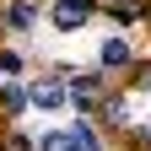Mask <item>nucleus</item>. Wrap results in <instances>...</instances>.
I'll list each match as a JSON object with an SVG mask.
<instances>
[{
    "instance_id": "nucleus-1",
    "label": "nucleus",
    "mask_w": 151,
    "mask_h": 151,
    "mask_svg": "<svg viewBox=\"0 0 151 151\" xmlns=\"http://www.w3.org/2000/svg\"><path fill=\"white\" fill-rule=\"evenodd\" d=\"M108 97L103 92V70H81V76H70V103L76 108H97Z\"/></svg>"
},
{
    "instance_id": "nucleus-2",
    "label": "nucleus",
    "mask_w": 151,
    "mask_h": 151,
    "mask_svg": "<svg viewBox=\"0 0 151 151\" xmlns=\"http://www.w3.org/2000/svg\"><path fill=\"white\" fill-rule=\"evenodd\" d=\"M27 97H32V108H43V113H60V108L70 103V92H65V81H60V76H43L38 86H27Z\"/></svg>"
},
{
    "instance_id": "nucleus-3",
    "label": "nucleus",
    "mask_w": 151,
    "mask_h": 151,
    "mask_svg": "<svg viewBox=\"0 0 151 151\" xmlns=\"http://www.w3.org/2000/svg\"><path fill=\"white\" fill-rule=\"evenodd\" d=\"M86 16H92V0H60V6H54V27H60V32H76Z\"/></svg>"
},
{
    "instance_id": "nucleus-4",
    "label": "nucleus",
    "mask_w": 151,
    "mask_h": 151,
    "mask_svg": "<svg viewBox=\"0 0 151 151\" xmlns=\"http://www.w3.org/2000/svg\"><path fill=\"white\" fill-rule=\"evenodd\" d=\"M32 22H38V11L27 6V0H11V11H6V27H16V32H27Z\"/></svg>"
},
{
    "instance_id": "nucleus-5",
    "label": "nucleus",
    "mask_w": 151,
    "mask_h": 151,
    "mask_svg": "<svg viewBox=\"0 0 151 151\" xmlns=\"http://www.w3.org/2000/svg\"><path fill=\"white\" fill-rule=\"evenodd\" d=\"M103 65L108 70H124L129 65V43H124V38H108V43H103Z\"/></svg>"
},
{
    "instance_id": "nucleus-6",
    "label": "nucleus",
    "mask_w": 151,
    "mask_h": 151,
    "mask_svg": "<svg viewBox=\"0 0 151 151\" xmlns=\"http://www.w3.org/2000/svg\"><path fill=\"white\" fill-rule=\"evenodd\" d=\"M27 103H32V97H27L22 86H0V108H6V113H22Z\"/></svg>"
},
{
    "instance_id": "nucleus-7",
    "label": "nucleus",
    "mask_w": 151,
    "mask_h": 151,
    "mask_svg": "<svg viewBox=\"0 0 151 151\" xmlns=\"http://www.w3.org/2000/svg\"><path fill=\"white\" fill-rule=\"evenodd\" d=\"M70 146H76V151H103V140H97V129H92V124L70 129Z\"/></svg>"
},
{
    "instance_id": "nucleus-8",
    "label": "nucleus",
    "mask_w": 151,
    "mask_h": 151,
    "mask_svg": "<svg viewBox=\"0 0 151 151\" xmlns=\"http://www.w3.org/2000/svg\"><path fill=\"white\" fill-rule=\"evenodd\" d=\"M129 146H140V151H151V124H140V129L129 124Z\"/></svg>"
},
{
    "instance_id": "nucleus-9",
    "label": "nucleus",
    "mask_w": 151,
    "mask_h": 151,
    "mask_svg": "<svg viewBox=\"0 0 151 151\" xmlns=\"http://www.w3.org/2000/svg\"><path fill=\"white\" fill-rule=\"evenodd\" d=\"M129 81H135V86H151V65H135V70H129Z\"/></svg>"
}]
</instances>
